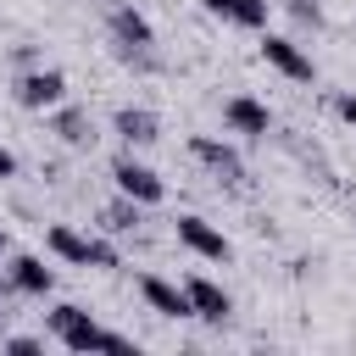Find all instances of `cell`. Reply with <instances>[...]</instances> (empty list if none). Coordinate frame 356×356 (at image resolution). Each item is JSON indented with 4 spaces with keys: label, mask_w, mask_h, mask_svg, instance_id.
I'll return each mask as SVG.
<instances>
[{
    "label": "cell",
    "mask_w": 356,
    "mask_h": 356,
    "mask_svg": "<svg viewBox=\"0 0 356 356\" xmlns=\"http://www.w3.org/2000/svg\"><path fill=\"white\" fill-rule=\"evenodd\" d=\"M189 156H195L200 167H211L222 184H239V178H245L239 150H234V145H222V139H211V134H195V139H189Z\"/></svg>",
    "instance_id": "52a82bcc"
},
{
    "label": "cell",
    "mask_w": 356,
    "mask_h": 356,
    "mask_svg": "<svg viewBox=\"0 0 356 356\" xmlns=\"http://www.w3.org/2000/svg\"><path fill=\"white\" fill-rule=\"evenodd\" d=\"M6 250H11V234H6V228H0V256H6Z\"/></svg>",
    "instance_id": "44dd1931"
},
{
    "label": "cell",
    "mask_w": 356,
    "mask_h": 356,
    "mask_svg": "<svg viewBox=\"0 0 356 356\" xmlns=\"http://www.w3.org/2000/svg\"><path fill=\"white\" fill-rule=\"evenodd\" d=\"M211 17H228V22H239V28H267V11H273V0H200Z\"/></svg>",
    "instance_id": "5bb4252c"
},
{
    "label": "cell",
    "mask_w": 356,
    "mask_h": 356,
    "mask_svg": "<svg viewBox=\"0 0 356 356\" xmlns=\"http://www.w3.org/2000/svg\"><path fill=\"white\" fill-rule=\"evenodd\" d=\"M11 172H17V156H11L6 145H0V178H11Z\"/></svg>",
    "instance_id": "ffe728a7"
},
{
    "label": "cell",
    "mask_w": 356,
    "mask_h": 356,
    "mask_svg": "<svg viewBox=\"0 0 356 356\" xmlns=\"http://www.w3.org/2000/svg\"><path fill=\"white\" fill-rule=\"evenodd\" d=\"M111 128H117L128 145H156V139H161V122H156V111H145V106H122V111L111 117Z\"/></svg>",
    "instance_id": "7c38bea8"
},
{
    "label": "cell",
    "mask_w": 356,
    "mask_h": 356,
    "mask_svg": "<svg viewBox=\"0 0 356 356\" xmlns=\"http://www.w3.org/2000/svg\"><path fill=\"white\" fill-rule=\"evenodd\" d=\"M100 222H106V228H117V234H128V228L139 222V200H128V195L117 189V200H111V206L100 211Z\"/></svg>",
    "instance_id": "2e32d148"
},
{
    "label": "cell",
    "mask_w": 356,
    "mask_h": 356,
    "mask_svg": "<svg viewBox=\"0 0 356 356\" xmlns=\"http://www.w3.org/2000/svg\"><path fill=\"white\" fill-rule=\"evenodd\" d=\"M0 334H6V312H0Z\"/></svg>",
    "instance_id": "7402d4cb"
},
{
    "label": "cell",
    "mask_w": 356,
    "mask_h": 356,
    "mask_svg": "<svg viewBox=\"0 0 356 356\" xmlns=\"http://www.w3.org/2000/svg\"><path fill=\"white\" fill-rule=\"evenodd\" d=\"M0 350L6 356H39L44 339H33V334H0Z\"/></svg>",
    "instance_id": "ac0fdd59"
},
{
    "label": "cell",
    "mask_w": 356,
    "mask_h": 356,
    "mask_svg": "<svg viewBox=\"0 0 356 356\" xmlns=\"http://www.w3.org/2000/svg\"><path fill=\"white\" fill-rule=\"evenodd\" d=\"M6 273H11V284H17L22 295H50V289H56V273H50L39 256H11Z\"/></svg>",
    "instance_id": "4fadbf2b"
},
{
    "label": "cell",
    "mask_w": 356,
    "mask_h": 356,
    "mask_svg": "<svg viewBox=\"0 0 356 356\" xmlns=\"http://www.w3.org/2000/svg\"><path fill=\"white\" fill-rule=\"evenodd\" d=\"M178 245L184 250H195V256H206V261H228L234 256V245H228V234H217L206 217H195V211H184L178 217Z\"/></svg>",
    "instance_id": "8992f818"
},
{
    "label": "cell",
    "mask_w": 356,
    "mask_h": 356,
    "mask_svg": "<svg viewBox=\"0 0 356 356\" xmlns=\"http://www.w3.org/2000/svg\"><path fill=\"white\" fill-rule=\"evenodd\" d=\"M261 61H267L273 72H284L289 83H312V78H317L312 56H306L295 39H284V33H261Z\"/></svg>",
    "instance_id": "3957f363"
},
{
    "label": "cell",
    "mask_w": 356,
    "mask_h": 356,
    "mask_svg": "<svg viewBox=\"0 0 356 356\" xmlns=\"http://www.w3.org/2000/svg\"><path fill=\"white\" fill-rule=\"evenodd\" d=\"M222 122H228L234 134H245V139H261V134L273 128V111H267L256 95H234V100L222 106Z\"/></svg>",
    "instance_id": "9c48e42d"
},
{
    "label": "cell",
    "mask_w": 356,
    "mask_h": 356,
    "mask_svg": "<svg viewBox=\"0 0 356 356\" xmlns=\"http://www.w3.org/2000/svg\"><path fill=\"white\" fill-rule=\"evenodd\" d=\"M184 289H189V306H195V317H206V323H228L234 300H228V289H222V284H211V278H189Z\"/></svg>",
    "instance_id": "8fae6325"
},
{
    "label": "cell",
    "mask_w": 356,
    "mask_h": 356,
    "mask_svg": "<svg viewBox=\"0 0 356 356\" xmlns=\"http://www.w3.org/2000/svg\"><path fill=\"white\" fill-rule=\"evenodd\" d=\"M17 100H22L28 111H56V106L67 100V72H56V67L22 72V78H17Z\"/></svg>",
    "instance_id": "277c9868"
},
{
    "label": "cell",
    "mask_w": 356,
    "mask_h": 356,
    "mask_svg": "<svg viewBox=\"0 0 356 356\" xmlns=\"http://www.w3.org/2000/svg\"><path fill=\"white\" fill-rule=\"evenodd\" d=\"M50 128H56L67 145H95V122H89V111H78V106H56Z\"/></svg>",
    "instance_id": "9a60e30c"
},
{
    "label": "cell",
    "mask_w": 356,
    "mask_h": 356,
    "mask_svg": "<svg viewBox=\"0 0 356 356\" xmlns=\"http://www.w3.org/2000/svg\"><path fill=\"white\" fill-rule=\"evenodd\" d=\"M111 178H117V189H122L128 200H139V206H156V200L167 195V184H161L145 161H134V156H117V161H111Z\"/></svg>",
    "instance_id": "5b68a950"
},
{
    "label": "cell",
    "mask_w": 356,
    "mask_h": 356,
    "mask_svg": "<svg viewBox=\"0 0 356 356\" xmlns=\"http://www.w3.org/2000/svg\"><path fill=\"white\" fill-rule=\"evenodd\" d=\"M50 334H56L67 350H100V345H106V328H100L83 306H56V312H50Z\"/></svg>",
    "instance_id": "7a4b0ae2"
},
{
    "label": "cell",
    "mask_w": 356,
    "mask_h": 356,
    "mask_svg": "<svg viewBox=\"0 0 356 356\" xmlns=\"http://www.w3.org/2000/svg\"><path fill=\"white\" fill-rule=\"evenodd\" d=\"M44 245H50L61 261H72V267H117V250H111L106 239H89V234H78V228H67V222H56V228L44 234Z\"/></svg>",
    "instance_id": "6da1fadb"
},
{
    "label": "cell",
    "mask_w": 356,
    "mask_h": 356,
    "mask_svg": "<svg viewBox=\"0 0 356 356\" xmlns=\"http://www.w3.org/2000/svg\"><path fill=\"white\" fill-rule=\"evenodd\" d=\"M339 117L356 128V89H350V95H339Z\"/></svg>",
    "instance_id": "d6986e66"
},
{
    "label": "cell",
    "mask_w": 356,
    "mask_h": 356,
    "mask_svg": "<svg viewBox=\"0 0 356 356\" xmlns=\"http://www.w3.org/2000/svg\"><path fill=\"white\" fill-rule=\"evenodd\" d=\"M139 295H145L161 317H195L189 289H178V284H167V278H156V273H145V278H139Z\"/></svg>",
    "instance_id": "30bf717a"
},
{
    "label": "cell",
    "mask_w": 356,
    "mask_h": 356,
    "mask_svg": "<svg viewBox=\"0 0 356 356\" xmlns=\"http://www.w3.org/2000/svg\"><path fill=\"white\" fill-rule=\"evenodd\" d=\"M278 6H284L300 28H323V6H317V0H278Z\"/></svg>",
    "instance_id": "e0dca14e"
},
{
    "label": "cell",
    "mask_w": 356,
    "mask_h": 356,
    "mask_svg": "<svg viewBox=\"0 0 356 356\" xmlns=\"http://www.w3.org/2000/svg\"><path fill=\"white\" fill-rule=\"evenodd\" d=\"M106 22H111V39H117L122 50H150V44H156L150 17H145L139 6H128V0H122V6H111V17H106Z\"/></svg>",
    "instance_id": "ba28073f"
}]
</instances>
